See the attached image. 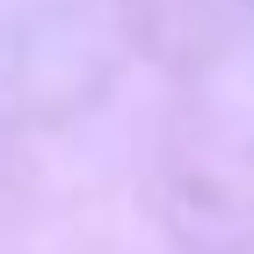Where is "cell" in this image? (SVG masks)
Listing matches in <instances>:
<instances>
[]
</instances>
